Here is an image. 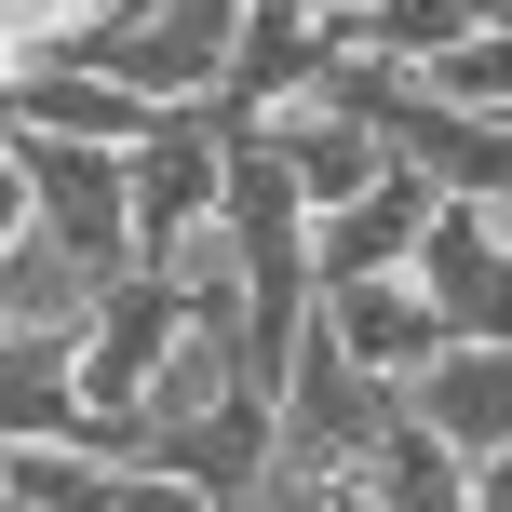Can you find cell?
I'll return each mask as SVG.
<instances>
[{"label": "cell", "instance_id": "obj_14", "mask_svg": "<svg viewBox=\"0 0 512 512\" xmlns=\"http://www.w3.org/2000/svg\"><path fill=\"white\" fill-rule=\"evenodd\" d=\"M0 512H27V499H0Z\"/></svg>", "mask_w": 512, "mask_h": 512}, {"label": "cell", "instance_id": "obj_2", "mask_svg": "<svg viewBox=\"0 0 512 512\" xmlns=\"http://www.w3.org/2000/svg\"><path fill=\"white\" fill-rule=\"evenodd\" d=\"M243 14L256 0H149V14H122L95 41V68H122L135 95H162V108H216L230 68H243Z\"/></svg>", "mask_w": 512, "mask_h": 512}, {"label": "cell", "instance_id": "obj_15", "mask_svg": "<svg viewBox=\"0 0 512 512\" xmlns=\"http://www.w3.org/2000/svg\"><path fill=\"white\" fill-rule=\"evenodd\" d=\"M499 216H512V203H499Z\"/></svg>", "mask_w": 512, "mask_h": 512}, {"label": "cell", "instance_id": "obj_12", "mask_svg": "<svg viewBox=\"0 0 512 512\" xmlns=\"http://www.w3.org/2000/svg\"><path fill=\"white\" fill-rule=\"evenodd\" d=\"M472 512H512V459H486V472H472Z\"/></svg>", "mask_w": 512, "mask_h": 512}, {"label": "cell", "instance_id": "obj_4", "mask_svg": "<svg viewBox=\"0 0 512 512\" xmlns=\"http://www.w3.org/2000/svg\"><path fill=\"white\" fill-rule=\"evenodd\" d=\"M14 135H68V149H149L162 95H135L95 54H54V68H14Z\"/></svg>", "mask_w": 512, "mask_h": 512}, {"label": "cell", "instance_id": "obj_13", "mask_svg": "<svg viewBox=\"0 0 512 512\" xmlns=\"http://www.w3.org/2000/svg\"><path fill=\"white\" fill-rule=\"evenodd\" d=\"M310 14H351V0H310Z\"/></svg>", "mask_w": 512, "mask_h": 512}, {"label": "cell", "instance_id": "obj_6", "mask_svg": "<svg viewBox=\"0 0 512 512\" xmlns=\"http://www.w3.org/2000/svg\"><path fill=\"white\" fill-rule=\"evenodd\" d=\"M108 297H122V270H95L81 243L14 216V243H0V337H95Z\"/></svg>", "mask_w": 512, "mask_h": 512}, {"label": "cell", "instance_id": "obj_8", "mask_svg": "<svg viewBox=\"0 0 512 512\" xmlns=\"http://www.w3.org/2000/svg\"><path fill=\"white\" fill-rule=\"evenodd\" d=\"M405 418H418V432H445L472 472L512 459V337H459L432 378H405Z\"/></svg>", "mask_w": 512, "mask_h": 512}, {"label": "cell", "instance_id": "obj_10", "mask_svg": "<svg viewBox=\"0 0 512 512\" xmlns=\"http://www.w3.org/2000/svg\"><path fill=\"white\" fill-rule=\"evenodd\" d=\"M364 486H378V512H472V459H459L445 432H418V418H405V432L364 459Z\"/></svg>", "mask_w": 512, "mask_h": 512}, {"label": "cell", "instance_id": "obj_1", "mask_svg": "<svg viewBox=\"0 0 512 512\" xmlns=\"http://www.w3.org/2000/svg\"><path fill=\"white\" fill-rule=\"evenodd\" d=\"M14 216L81 243L95 270H149L135 230V149H68V135H14Z\"/></svg>", "mask_w": 512, "mask_h": 512}, {"label": "cell", "instance_id": "obj_5", "mask_svg": "<svg viewBox=\"0 0 512 512\" xmlns=\"http://www.w3.org/2000/svg\"><path fill=\"white\" fill-rule=\"evenodd\" d=\"M418 283L459 337H512V216L499 203H445L432 243H418Z\"/></svg>", "mask_w": 512, "mask_h": 512}, {"label": "cell", "instance_id": "obj_9", "mask_svg": "<svg viewBox=\"0 0 512 512\" xmlns=\"http://www.w3.org/2000/svg\"><path fill=\"white\" fill-rule=\"evenodd\" d=\"M283 149V176L310 189V216H337V203H364V189L391 176V135L364 122V108H337V95H310V108H270V122H256Z\"/></svg>", "mask_w": 512, "mask_h": 512}, {"label": "cell", "instance_id": "obj_7", "mask_svg": "<svg viewBox=\"0 0 512 512\" xmlns=\"http://www.w3.org/2000/svg\"><path fill=\"white\" fill-rule=\"evenodd\" d=\"M324 324L351 337V364H378L391 391H405V378H432V364L459 351V324H445V310H432V283H418V270H378V283H337V297H324Z\"/></svg>", "mask_w": 512, "mask_h": 512}, {"label": "cell", "instance_id": "obj_11", "mask_svg": "<svg viewBox=\"0 0 512 512\" xmlns=\"http://www.w3.org/2000/svg\"><path fill=\"white\" fill-rule=\"evenodd\" d=\"M297 512H378V486H364V472H337V486H310Z\"/></svg>", "mask_w": 512, "mask_h": 512}, {"label": "cell", "instance_id": "obj_3", "mask_svg": "<svg viewBox=\"0 0 512 512\" xmlns=\"http://www.w3.org/2000/svg\"><path fill=\"white\" fill-rule=\"evenodd\" d=\"M27 512H230L216 486H189V472L162 459H95V445H14V486Z\"/></svg>", "mask_w": 512, "mask_h": 512}]
</instances>
